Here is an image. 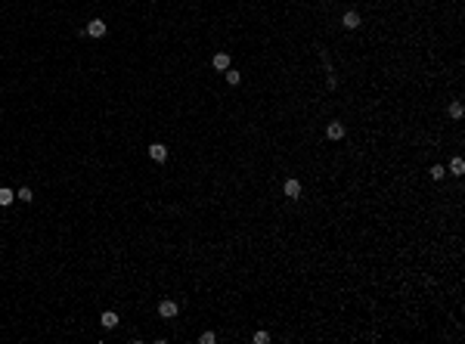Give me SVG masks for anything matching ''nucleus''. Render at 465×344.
<instances>
[{
    "instance_id": "nucleus-12",
    "label": "nucleus",
    "mask_w": 465,
    "mask_h": 344,
    "mask_svg": "<svg viewBox=\"0 0 465 344\" xmlns=\"http://www.w3.org/2000/svg\"><path fill=\"white\" fill-rule=\"evenodd\" d=\"M242 75H245V71H239V68H232V65H229V68L223 71V81H226L229 87H239V84H242Z\"/></svg>"
},
{
    "instance_id": "nucleus-13",
    "label": "nucleus",
    "mask_w": 465,
    "mask_h": 344,
    "mask_svg": "<svg viewBox=\"0 0 465 344\" xmlns=\"http://www.w3.org/2000/svg\"><path fill=\"white\" fill-rule=\"evenodd\" d=\"M13 202H16V192L10 186H0V208H10Z\"/></svg>"
},
{
    "instance_id": "nucleus-6",
    "label": "nucleus",
    "mask_w": 465,
    "mask_h": 344,
    "mask_svg": "<svg viewBox=\"0 0 465 344\" xmlns=\"http://www.w3.org/2000/svg\"><path fill=\"white\" fill-rule=\"evenodd\" d=\"M168 158H171V149L165 146V143H149V161H155V165H165Z\"/></svg>"
},
{
    "instance_id": "nucleus-3",
    "label": "nucleus",
    "mask_w": 465,
    "mask_h": 344,
    "mask_svg": "<svg viewBox=\"0 0 465 344\" xmlns=\"http://www.w3.org/2000/svg\"><path fill=\"white\" fill-rule=\"evenodd\" d=\"M341 28H344V31H360V28H363V13L357 10V7H347V10L341 13Z\"/></svg>"
},
{
    "instance_id": "nucleus-1",
    "label": "nucleus",
    "mask_w": 465,
    "mask_h": 344,
    "mask_svg": "<svg viewBox=\"0 0 465 344\" xmlns=\"http://www.w3.org/2000/svg\"><path fill=\"white\" fill-rule=\"evenodd\" d=\"M279 192H282V198H285V202H298V198L304 195V180H301V177H295V174L282 177V186H279Z\"/></svg>"
},
{
    "instance_id": "nucleus-10",
    "label": "nucleus",
    "mask_w": 465,
    "mask_h": 344,
    "mask_svg": "<svg viewBox=\"0 0 465 344\" xmlns=\"http://www.w3.org/2000/svg\"><path fill=\"white\" fill-rule=\"evenodd\" d=\"M446 174L450 177H456V180H462V174H465V158L456 152V155H450V165H446Z\"/></svg>"
},
{
    "instance_id": "nucleus-14",
    "label": "nucleus",
    "mask_w": 465,
    "mask_h": 344,
    "mask_svg": "<svg viewBox=\"0 0 465 344\" xmlns=\"http://www.w3.org/2000/svg\"><path fill=\"white\" fill-rule=\"evenodd\" d=\"M248 341H252V344H270L273 341V332H267V329H258L252 338H248Z\"/></svg>"
},
{
    "instance_id": "nucleus-7",
    "label": "nucleus",
    "mask_w": 465,
    "mask_h": 344,
    "mask_svg": "<svg viewBox=\"0 0 465 344\" xmlns=\"http://www.w3.org/2000/svg\"><path fill=\"white\" fill-rule=\"evenodd\" d=\"M443 112H446V118H450V121H465V102L462 99H450Z\"/></svg>"
},
{
    "instance_id": "nucleus-9",
    "label": "nucleus",
    "mask_w": 465,
    "mask_h": 344,
    "mask_svg": "<svg viewBox=\"0 0 465 344\" xmlns=\"http://www.w3.org/2000/svg\"><path fill=\"white\" fill-rule=\"evenodd\" d=\"M229 65H232V56H229L226 50H217V53L211 56V68H214V71H226Z\"/></svg>"
},
{
    "instance_id": "nucleus-4",
    "label": "nucleus",
    "mask_w": 465,
    "mask_h": 344,
    "mask_svg": "<svg viewBox=\"0 0 465 344\" xmlns=\"http://www.w3.org/2000/svg\"><path fill=\"white\" fill-rule=\"evenodd\" d=\"M84 34H87V38H93V41H102L105 34H109V25H105L99 16H96V19H90V22L84 25Z\"/></svg>"
},
{
    "instance_id": "nucleus-11",
    "label": "nucleus",
    "mask_w": 465,
    "mask_h": 344,
    "mask_svg": "<svg viewBox=\"0 0 465 344\" xmlns=\"http://www.w3.org/2000/svg\"><path fill=\"white\" fill-rule=\"evenodd\" d=\"M118 322H121V319H118L115 310H102V313H99V325H102V329L112 332V329H118Z\"/></svg>"
},
{
    "instance_id": "nucleus-16",
    "label": "nucleus",
    "mask_w": 465,
    "mask_h": 344,
    "mask_svg": "<svg viewBox=\"0 0 465 344\" xmlns=\"http://www.w3.org/2000/svg\"><path fill=\"white\" fill-rule=\"evenodd\" d=\"M199 344H217V332H202L199 335Z\"/></svg>"
},
{
    "instance_id": "nucleus-8",
    "label": "nucleus",
    "mask_w": 465,
    "mask_h": 344,
    "mask_svg": "<svg viewBox=\"0 0 465 344\" xmlns=\"http://www.w3.org/2000/svg\"><path fill=\"white\" fill-rule=\"evenodd\" d=\"M425 174H428V180H431V183H443V180H446V165H443V161H431Z\"/></svg>"
},
{
    "instance_id": "nucleus-5",
    "label": "nucleus",
    "mask_w": 465,
    "mask_h": 344,
    "mask_svg": "<svg viewBox=\"0 0 465 344\" xmlns=\"http://www.w3.org/2000/svg\"><path fill=\"white\" fill-rule=\"evenodd\" d=\"M177 313H180V301H174V298L158 301V316L162 319H177Z\"/></svg>"
},
{
    "instance_id": "nucleus-15",
    "label": "nucleus",
    "mask_w": 465,
    "mask_h": 344,
    "mask_svg": "<svg viewBox=\"0 0 465 344\" xmlns=\"http://www.w3.org/2000/svg\"><path fill=\"white\" fill-rule=\"evenodd\" d=\"M16 198H19V202H25V205H31V202H34V189H31V186H19V189H16Z\"/></svg>"
},
{
    "instance_id": "nucleus-2",
    "label": "nucleus",
    "mask_w": 465,
    "mask_h": 344,
    "mask_svg": "<svg viewBox=\"0 0 465 344\" xmlns=\"http://www.w3.org/2000/svg\"><path fill=\"white\" fill-rule=\"evenodd\" d=\"M323 137H326L329 143H347V124H344L341 118H329V121L323 124Z\"/></svg>"
}]
</instances>
